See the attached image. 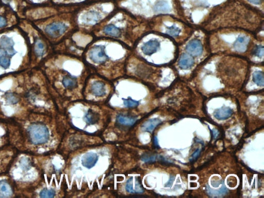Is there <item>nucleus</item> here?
Here are the masks:
<instances>
[{"label": "nucleus", "instance_id": "17", "mask_svg": "<svg viewBox=\"0 0 264 198\" xmlns=\"http://www.w3.org/2000/svg\"><path fill=\"white\" fill-rule=\"evenodd\" d=\"M12 195V190L10 185L5 181L0 182V197L7 198Z\"/></svg>", "mask_w": 264, "mask_h": 198}, {"label": "nucleus", "instance_id": "16", "mask_svg": "<svg viewBox=\"0 0 264 198\" xmlns=\"http://www.w3.org/2000/svg\"><path fill=\"white\" fill-rule=\"evenodd\" d=\"M206 191L207 194L210 195V196L219 197V196H222L228 193V189L225 187L224 184L222 185L218 189H214L211 187H210V186H208V185H207L206 186Z\"/></svg>", "mask_w": 264, "mask_h": 198}, {"label": "nucleus", "instance_id": "22", "mask_svg": "<svg viewBox=\"0 0 264 198\" xmlns=\"http://www.w3.org/2000/svg\"><path fill=\"white\" fill-rule=\"evenodd\" d=\"M252 78L253 81L257 86H264V75L262 71L259 70L255 71L253 74Z\"/></svg>", "mask_w": 264, "mask_h": 198}, {"label": "nucleus", "instance_id": "10", "mask_svg": "<svg viewBox=\"0 0 264 198\" xmlns=\"http://www.w3.org/2000/svg\"><path fill=\"white\" fill-rule=\"evenodd\" d=\"M66 67V74L63 77L62 84L64 88L68 89H72L78 85V79L74 75H71Z\"/></svg>", "mask_w": 264, "mask_h": 198}, {"label": "nucleus", "instance_id": "19", "mask_svg": "<svg viewBox=\"0 0 264 198\" xmlns=\"http://www.w3.org/2000/svg\"><path fill=\"white\" fill-rule=\"evenodd\" d=\"M117 121L119 123L126 126H131L135 123L137 119L135 117H129L124 115H119L117 117Z\"/></svg>", "mask_w": 264, "mask_h": 198}, {"label": "nucleus", "instance_id": "13", "mask_svg": "<svg viewBox=\"0 0 264 198\" xmlns=\"http://www.w3.org/2000/svg\"><path fill=\"white\" fill-rule=\"evenodd\" d=\"M194 63V59L190 55L184 53L179 58L178 64L181 69L186 70L192 67L193 66Z\"/></svg>", "mask_w": 264, "mask_h": 198}, {"label": "nucleus", "instance_id": "6", "mask_svg": "<svg viewBox=\"0 0 264 198\" xmlns=\"http://www.w3.org/2000/svg\"><path fill=\"white\" fill-rule=\"evenodd\" d=\"M186 50L190 55L194 57H198L202 54L203 46L200 40L198 39H192L187 44Z\"/></svg>", "mask_w": 264, "mask_h": 198}, {"label": "nucleus", "instance_id": "11", "mask_svg": "<svg viewBox=\"0 0 264 198\" xmlns=\"http://www.w3.org/2000/svg\"><path fill=\"white\" fill-rule=\"evenodd\" d=\"M233 113V110L229 107H222L215 110L214 116L219 120H224L231 117Z\"/></svg>", "mask_w": 264, "mask_h": 198}, {"label": "nucleus", "instance_id": "32", "mask_svg": "<svg viewBox=\"0 0 264 198\" xmlns=\"http://www.w3.org/2000/svg\"><path fill=\"white\" fill-rule=\"evenodd\" d=\"M200 153H201V150L200 149H196V150L195 151V152L193 153L192 156H191L192 159H193V160L196 159L198 158V156L200 155Z\"/></svg>", "mask_w": 264, "mask_h": 198}, {"label": "nucleus", "instance_id": "30", "mask_svg": "<svg viewBox=\"0 0 264 198\" xmlns=\"http://www.w3.org/2000/svg\"><path fill=\"white\" fill-rule=\"evenodd\" d=\"M21 166H24V169H29L30 168V162H29V161H27L26 158H23L21 161Z\"/></svg>", "mask_w": 264, "mask_h": 198}, {"label": "nucleus", "instance_id": "27", "mask_svg": "<svg viewBox=\"0 0 264 198\" xmlns=\"http://www.w3.org/2000/svg\"><path fill=\"white\" fill-rule=\"evenodd\" d=\"M252 54L259 58L263 57L264 55V47L262 45L255 46L253 51Z\"/></svg>", "mask_w": 264, "mask_h": 198}, {"label": "nucleus", "instance_id": "29", "mask_svg": "<svg viewBox=\"0 0 264 198\" xmlns=\"http://www.w3.org/2000/svg\"><path fill=\"white\" fill-rule=\"evenodd\" d=\"M158 156L155 155H144L141 158V161L144 163H152L156 160Z\"/></svg>", "mask_w": 264, "mask_h": 198}, {"label": "nucleus", "instance_id": "36", "mask_svg": "<svg viewBox=\"0 0 264 198\" xmlns=\"http://www.w3.org/2000/svg\"><path fill=\"white\" fill-rule=\"evenodd\" d=\"M154 145L156 146V147H158V138L157 137H154Z\"/></svg>", "mask_w": 264, "mask_h": 198}, {"label": "nucleus", "instance_id": "28", "mask_svg": "<svg viewBox=\"0 0 264 198\" xmlns=\"http://www.w3.org/2000/svg\"><path fill=\"white\" fill-rule=\"evenodd\" d=\"M6 99L7 102L10 104H15L19 101V99L13 93H7L6 96Z\"/></svg>", "mask_w": 264, "mask_h": 198}, {"label": "nucleus", "instance_id": "21", "mask_svg": "<svg viewBox=\"0 0 264 198\" xmlns=\"http://www.w3.org/2000/svg\"><path fill=\"white\" fill-rule=\"evenodd\" d=\"M10 64V59L7 56V53L3 49H0V66L4 69H7Z\"/></svg>", "mask_w": 264, "mask_h": 198}, {"label": "nucleus", "instance_id": "1", "mask_svg": "<svg viewBox=\"0 0 264 198\" xmlns=\"http://www.w3.org/2000/svg\"><path fill=\"white\" fill-rule=\"evenodd\" d=\"M130 50L119 41L96 38L87 46L82 59L89 70H125Z\"/></svg>", "mask_w": 264, "mask_h": 198}, {"label": "nucleus", "instance_id": "33", "mask_svg": "<svg viewBox=\"0 0 264 198\" xmlns=\"http://www.w3.org/2000/svg\"><path fill=\"white\" fill-rule=\"evenodd\" d=\"M7 24V21L4 17L0 16V28L4 27Z\"/></svg>", "mask_w": 264, "mask_h": 198}, {"label": "nucleus", "instance_id": "12", "mask_svg": "<svg viewBox=\"0 0 264 198\" xmlns=\"http://www.w3.org/2000/svg\"><path fill=\"white\" fill-rule=\"evenodd\" d=\"M14 42L12 39L4 36L0 39V46L7 51L8 55H12L16 53L14 49Z\"/></svg>", "mask_w": 264, "mask_h": 198}, {"label": "nucleus", "instance_id": "23", "mask_svg": "<svg viewBox=\"0 0 264 198\" xmlns=\"http://www.w3.org/2000/svg\"><path fill=\"white\" fill-rule=\"evenodd\" d=\"M63 5L66 7H78L83 5L89 0H61Z\"/></svg>", "mask_w": 264, "mask_h": 198}, {"label": "nucleus", "instance_id": "7", "mask_svg": "<svg viewBox=\"0 0 264 198\" xmlns=\"http://www.w3.org/2000/svg\"><path fill=\"white\" fill-rule=\"evenodd\" d=\"M250 43V38L248 36H239L233 45L234 50L239 53H244L247 50Z\"/></svg>", "mask_w": 264, "mask_h": 198}, {"label": "nucleus", "instance_id": "25", "mask_svg": "<svg viewBox=\"0 0 264 198\" xmlns=\"http://www.w3.org/2000/svg\"><path fill=\"white\" fill-rule=\"evenodd\" d=\"M35 51L36 55L39 57L42 56L44 54L45 52V47L44 44L41 41H38L36 43Z\"/></svg>", "mask_w": 264, "mask_h": 198}, {"label": "nucleus", "instance_id": "8", "mask_svg": "<svg viewBox=\"0 0 264 198\" xmlns=\"http://www.w3.org/2000/svg\"><path fill=\"white\" fill-rule=\"evenodd\" d=\"M98 158V155L96 153H87L82 158V164L84 167L90 169L97 164Z\"/></svg>", "mask_w": 264, "mask_h": 198}, {"label": "nucleus", "instance_id": "14", "mask_svg": "<svg viewBox=\"0 0 264 198\" xmlns=\"http://www.w3.org/2000/svg\"><path fill=\"white\" fill-rule=\"evenodd\" d=\"M171 9L169 4L166 0H158L154 9V14L167 13Z\"/></svg>", "mask_w": 264, "mask_h": 198}, {"label": "nucleus", "instance_id": "20", "mask_svg": "<svg viewBox=\"0 0 264 198\" xmlns=\"http://www.w3.org/2000/svg\"><path fill=\"white\" fill-rule=\"evenodd\" d=\"M100 118V116L97 112L92 109L88 110V113L85 116V120L87 123L90 124L96 123Z\"/></svg>", "mask_w": 264, "mask_h": 198}, {"label": "nucleus", "instance_id": "31", "mask_svg": "<svg viewBox=\"0 0 264 198\" xmlns=\"http://www.w3.org/2000/svg\"><path fill=\"white\" fill-rule=\"evenodd\" d=\"M175 178L174 176H171V177L170 178L169 181L167 183H166L165 185V186L166 187H170L172 186V185H173V182L175 181Z\"/></svg>", "mask_w": 264, "mask_h": 198}, {"label": "nucleus", "instance_id": "5", "mask_svg": "<svg viewBox=\"0 0 264 198\" xmlns=\"http://www.w3.org/2000/svg\"><path fill=\"white\" fill-rule=\"evenodd\" d=\"M125 189L130 193H141L144 192L142 185L136 177H130L126 183Z\"/></svg>", "mask_w": 264, "mask_h": 198}, {"label": "nucleus", "instance_id": "26", "mask_svg": "<svg viewBox=\"0 0 264 198\" xmlns=\"http://www.w3.org/2000/svg\"><path fill=\"white\" fill-rule=\"evenodd\" d=\"M55 191L52 189H44L40 193L41 198H53L55 196Z\"/></svg>", "mask_w": 264, "mask_h": 198}, {"label": "nucleus", "instance_id": "35", "mask_svg": "<svg viewBox=\"0 0 264 198\" xmlns=\"http://www.w3.org/2000/svg\"><path fill=\"white\" fill-rule=\"evenodd\" d=\"M248 1L254 4H258L260 3L262 0H248Z\"/></svg>", "mask_w": 264, "mask_h": 198}, {"label": "nucleus", "instance_id": "9", "mask_svg": "<svg viewBox=\"0 0 264 198\" xmlns=\"http://www.w3.org/2000/svg\"><path fill=\"white\" fill-rule=\"evenodd\" d=\"M92 94L97 97H103L106 93V87L103 82L96 81L92 83L90 87Z\"/></svg>", "mask_w": 264, "mask_h": 198}, {"label": "nucleus", "instance_id": "3", "mask_svg": "<svg viewBox=\"0 0 264 198\" xmlns=\"http://www.w3.org/2000/svg\"><path fill=\"white\" fill-rule=\"evenodd\" d=\"M29 137L32 143L41 144L47 142L49 138V131L44 124L33 123L27 129Z\"/></svg>", "mask_w": 264, "mask_h": 198}, {"label": "nucleus", "instance_id": "24", "mask_svg": "<svg viewBox=\"0 0 264 198\" xmlns=\"http://www.w3.org/2000/svg\"><path fill=\"white\" fill-rule=\"evenodd\" d=\"M123 104L125 107L127 108H134L138 106L139 104V102L134 100L131 97H128L127 99L122 98Z\"/></svg>", "mask_w": 264, "mask_h": 198}, {"label": "nucleus", "instance_id": "2", "mask_svg": "<svg viewBox=\"0 0 264 198\" xmlns=\"http://www.w3.org/2000/svg\"><path fill=\"white\" fill-rule=\"evenodd\" d=\"M74 12L76 26L83 28L96 27L117 9L115 1L93 0L92 3L80 6Z\"/></svg>", "mask_w": 264, "mask_h": 198}, {"label": "nucleus", "instance_id": "4", "mask_svg": "<svg viewBox=\"0 0 264 198\" xmlns=\"http://www.w3.org/2000/svg\"><path fill=\"white\" fill-rule=\"evenodd\" d=\"M75 15L73 18L68 21H57L48 24L45 28V32L50 37L58 38L68 33L71 24L75 23Z\"/></svg>", "mask_w": 264, "mask_h": 198}, {"label": "nucleus", "instance_id": "34", "mask_svg": "<svg viewBox=\"0 0 264 198\" xmlns=\"http://www.w3.org/2000/svg\"><path fill=\"white\" fill-rule=\"evenodd\" d=\"M212 133H213V136L214 138V139L216 138V137H217V136L218 135V130H212Z\"/></svg>", "mask_w": 264, "mask_h": 198}, {"label": "nucleus", "instance_id": "18", "mask_svg": "<svg viewBox=\"0 0 264 198\" xmlns=\"http://www.w3.org/2000/svg\"><path fill=\"white\" fill-rule=\"evenodd\" d=\"M166 30L164 33L166 35L169 36L170 37H178L179 36L182 32V30L179 26H176L175 24L172 26H166Z\"/></svg>", "mask_w": 264, "mask_h": 198}, {"label": "nucleus", "instance_id": "15", "mask_svg": "<svg viewBox=\"0 0 264 198\" xmlns=\"http://www.w3.org/2000/svg\"><path fill=\"white\" fill-rule=\"evenodd\" d=\"M162 123V120L160 119L153 118L149 119L144 122L141 125V129L144 132L151 133L153 132L155 127Z\"/></svg>", "mask_w": 264, "mask_h": 198}]
</instances>
